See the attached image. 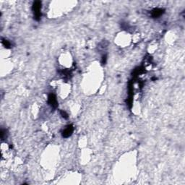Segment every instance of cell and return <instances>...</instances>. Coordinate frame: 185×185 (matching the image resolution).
I'll list each match as a JSON object with an SVG mask.
<instances>
[{"label": "cell", "instance_id": "obj_3", "mask_svg": "<svg viewBox=\"0 0 185 185\" xmlns=\"http://www.w3.org/2000/svg\"><path fill=\"white\" fill-rule=\"evenodd\" d=\"M162 14V9H156L153 11V15L154 17H158L159 15H160Z\"/></svg>", "mask_w": 185, "mask_h": 185}, {"label": "cell", "instance_id": "obj_1", "mask_svg": "<svg viewBox=\"0 0 185 185\" xmlns=\"http://www.w3.org/2000/svg\"><path fill=\"white\" fill-rule=\"evenodd\" d=\"M72 132V126H68L67 129L64 130V131L63 132V135L64 137H69L71 135Z\"/></svg>", "mask_w": 185, "mask_h": 185}, {"label": "cell", "instance_id": "obj_2", "mask_svg": "<svg viewBox=\"0 0 185 185\" xmlns=\"http://www.w3.org/2000/svg\"><path fill=\"white\" fill-rule=\"evenodd\" d=\"M49 102L52 106H56V100L55 97L53 95H50L49 97Z\"/></svg>", "mask_w": 185, "mask_h": 185}]
</instances>
